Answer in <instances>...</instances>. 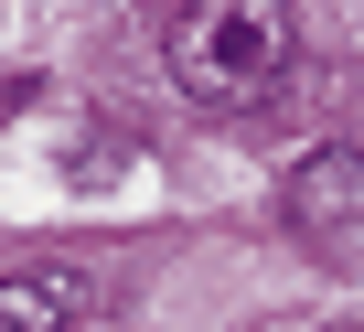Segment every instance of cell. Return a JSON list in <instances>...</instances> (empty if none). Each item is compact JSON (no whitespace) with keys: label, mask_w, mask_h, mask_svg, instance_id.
<instances>
[{"label":"cell","mask_w":364,"mask_h":332,"mask_svg":"<svg viewBox=\"0 0 364 332\" xmlns=\"http://www.w3.org/2000/svg\"><path fill=\"white\" fill-rule=\"evenodd\" d=\"M171 86L204 97V107H247L289 75L300 54V22L279 11V0H204V11H171Z\"/></svg>","instance_id":"cell-1"},{"label":"cell","mask_w":364,"mask_h":332,"mask_svg":"<svg viewBox=\"0 0 364 332\" xmlns=\"http://www.w3.org/2000/svg\"><path fill=\"white\" fill-rule=\"evenodd\" d=\"M289 225H311L321 247H364V161L353 150H321L289 172Z\"/></svg>","instance_id":"cell-2"},{"label":"cell","mask_w":364,"mask_h":332,"mask_svg":"<svg viewBox=\"0 0 364 332\" xmlns=\"http://www.w3.org/2000/svg\"><path fill=\"white\" fill-rule=\"evenodd\" d=\"M97 311V279L65 268V257H33V268H0V332H75Z\"/></svg>","instance_id":"cell-3"}]
</instances>
